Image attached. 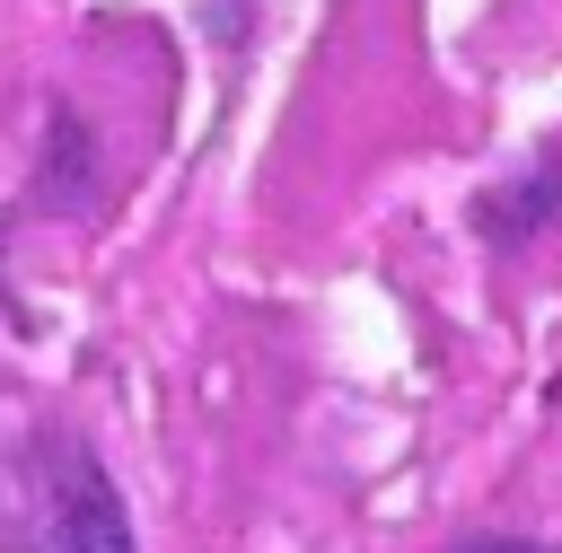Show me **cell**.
<instances>
[{
  "label": "cell",
  "instance_id": "6da1fadb",
  "mask_svg": "<svg viewBox=\"0 0 562 553\" xmlns=\"http://www.w3.org/2000/svg\"><path fill=\"white\" fill-rule=\"evenodd\" d=\"M61 553H132L123 500H114V483L88 474V465L61 474Z\"/></svg>",
  "mask_w": 562,
  "mask_h": 553
},
{
  "label": "cell",
  "instance_id": "7a4b0ae2",
  "mask_svg": "<svg viewBox=\"0 0 562 553\" xmlns=\"http://www.w3.org/2000/svg\"><path fill=\"white\" fill-rule=\"evenodd\" d=\"M553 219H562V140L527 167V184H509L501 202H483V228H492L501 246H536Z\"/></svg>",
  "mask_w": 562,
  "mask_h": 553
},
{
  "label": "cell",
  "instance_id": "3957f363",
  "mask_svg": "<svg viewBox=\"0 0 562 553\" xmlns=\"http://www.w3.org/2000/svg\"><path fill=\"white\" fill-rule=\"evenodd\" d=\"M457 553H544V544H527V535H474V544H457Z\"/></svg>",
  "mask_w": 562,
  "mask_h": 553
}]
</instances>
